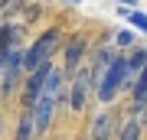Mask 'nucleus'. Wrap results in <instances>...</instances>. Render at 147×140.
I'll use <instances>...</instances> for the list:
<instances>
[{"instance_id": "9b49d317", "label": "nucleus", "mask_w": 147, "mask_h": 140, "mask_svg": "<svg viewBox=\"0 0 147 140\" xmlns=\"http://www.w3.org/2000/svg\"><path fill=\"white\" fill-rule=\"evenodd\" d=\"M115 42H118V46H131V42H134V36H131L127 29H118V33H115Z\"/></svg>"}, {"instance_id": "6e6552de", "label": "nucleus", "mask_w": 147, "mask_h": 140, "mask_svg": "<svg viewBox=\"0 0 147 140\" xmlns=\"http://www.w3.org/2000/svg\"><path fill=\"white\" fill-rule=\"evenodd\" d=\"M124 62H127V68H131V75H137V72H144V62H147V52H144V49H134L131 56H124Z\"/></svg>"}, {"instance_id": "423d86ee", "label": "nucleus", "mask_w": 147, "mask_h": 140, "mask_svg": "<svg viewBox=\"0 0 147 140\" xmlns=\"http://www.w3.org/2000/svg\"><path fill=\"white\" fill-rule=\"evenodd\" d=\"M85 46H88V42H85V36H75V39L65 46V72H75V68H79Z\"/></svg>"}, {"instance_id": "f257e3e1", "label": "nucleus", "mask_w": 147, "mask_h": 140, "mask_svg": "<svg viewBox=\"0 0 147 140\" xmlns=\"http://www.w3.org/2000/svg\"><path fill=\"white\" fill-rule=\"evenodd\" d=\"M59 94H62V72H59V68H49L46 78H42V85H39L36 101L26 108L36 134H46L49 121H53V111H56V104H59Z\"/></svg>"}, {"instance_id": "0eeeda50", "label": "nucleus", "mask_w": 147, "mask_h": 140, "mask_svg": "<svg viewBox=\"0 0 147 140\" xmlns=\"http://www.w3.org/2000/svg\"><path fill=\"white\" fill-rule=\"evenodd\" d=\"M111 134H115V117L111 114H98L92 124V140H111Z\"/></svg>"}, {"instance_id": "4468645a", "label": "nucleus", "mask_w": 147, "mask_h": 140, "mask_svg": "<svg viewBox=\"0 0 147 140\" xmlns=\"http://www.w3.org/2000/svg\"><path fill=\"white\" fill-rule=\"evenodd\" d=\"M69 3H82V0H69Z\"/></svg>"}, {"instance_id": "9d476101", "label": "nucleus", "mask_w": 147, "mask_h": 140, "mask_svg": "<svg viewBox=\"0 0 147 140\" xmlns=\"http://www.w3.org/2000/svg\"><path fill=\"white\" fill-rule=\"evenodd\" d=\"M33 134H36V130H33V121H30V111H26L23 121H20V134H16V140H33Z\"/></svg>"}, {"instance_id": "39448f33", "label": "nucleus", "mask_w": 147, "mask_h": 140, "mask_svg": "<svg viewBox=\"0 0 147 140\" xmlns=\"http://www.w3.org/2000/svg\"><path fill=\"white\" fill-rule=\"evenodd\" d=\"M127 88H131V94H134V108H131V111H134V117H141V114H144V101H147V75L137 72Z\"/></svg>"}, {"instance_id": "f03ea898", "label": "nucleus", "mask_w": 147, "mask_h": 140, "mask_svg": "<svg viewBox=\"0 0 147 140\" xmlns=\"http://www.w3.org/2000/svg\"><path fill=\"white\" fill-rule=\"evenodd\" d=\"M131 78H134V75H131V68H127L124 56H115V59L108 62V68L98 75V82H95V91H98V98L105 101V104H111L121 91L127 88V85H131Z\"/></svg>"}, {"instance_id": "20e7f679", "label": "nucleus", "mask_w": 147, "mask_h": 140, "mask_svg": "<svg viewBox=\"0 0 147 140\" xmlns=\"http://www.w3.org/2000/svg\"><path fill=\"white\" fill-rule=\"evenodd\" d=\"M92 88H95V82H92L88 68H82V72L75 75L72 88H69V104H72V111H82V108H85V101H88V91H92Z\"/></svg>"}, {"instance_id": "7ed1b4c3", "label": "nucleus", "mask_w": 147, "mask_h": 140, "mask_svg": "<svg viewBox=\"0 0 147 140\" xmlns=\"http://www.w3.org/2000/svg\"><path fill=\"white\" fill-rule=\"evenodd\" d=\"M56 46H59V29H46V36H39L30 46V52H23V68H36L39 62H49Z\"/></svg>"}, {"instance_id": "f8f14e48", "label": "nucleus", "mask_w": 147, "mask_h": 140, "mask_svg": "<svg viewBox=\"0 0 147 140\" xmlns=\"http://www.w3.org/2000/svg\"><path fill=\"white\" fill-rule=\"evenodd\" d=\"M127 20H131L137 29H147V16H144V13H127Z\"/></svg>"}, {"instance_id": "1a4fd4ad", "label": "nucleus", "mask_w": 147, "mask_h": 140, "mask_svg": "<svg viewBox=\"0 0 147 140\" xmlns=\"http://www.w3.org/2000/svg\"><path fill=\"white\" fill-rule=\"evenodd\" d=\"M121 140H141V121H137V117L121 127Z\"/></svg>"}, {"instance_id": "ddd939ff", "label": "nucleus", "mask_w": 147, "mask_h": 140, "mask_svg": "<svg viewBox=\"0 0 147 140\" xmlns=\"http://www.w3.org/2000/svg\"><path fill=\"white\" fill-rule=\"evenodd\" d=\"M7 3H10V0H0V10H3V7H7Z\"/></svg>"}]
</instances>
